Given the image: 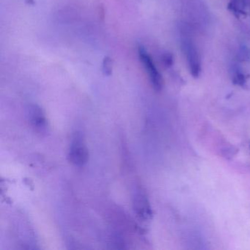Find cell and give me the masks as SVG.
Listing matches in <instances>:
<instances>
[{
	"label": "cell",
	"mask_w": 250,
	"mask_h": 250,
	"mask_svg": "<svg viewBox=\"0 0 250 250\" xmlns=\"http://www.w3.org/2000/svg\"><path fill=\"white\" fill-rule=\"evenodd\" d=\"M138 55L145 69L149 76L152 86L156 91H161L163 87V79L159 70L156 68L153 59L149 55L146 48L142 45L138 46Z\"/></svg>",
	"instance_id": "6da1fadb"
},
{
	"label": "cell",
	"mask_w": 250,
	"mask_h": 250,
	"mask_svg": "<svg viewBox=\"0 0 250 250\" xmlns=\"http://www.w3.org/2000/svg\"><path fill=\"white\" fill-rule=\"evenodd\" d=\"M181 47L187 58L190 74L194 78H197L201 72V60L197 48L192 41L188 39H183Z\"/></svg>",
	"instance_id": "7a4b0ae2"
},
{
	"label": "cell",
	"mask_w": 250,
	"mask_h": 250,
	"mask_svg": "<svg viewBox=\"0 0 250 250\" xmlns=\"http://www.w3.org/2000/svg\"><path fill=\"white\" fill-rule=\"evenodd\" d=\"M68 158L70 162L76 166L82 167L88 161V149L81 136L76 134L70 146Z\"/></svg>",
	"instance_id": "3957f363"
},
{
	"label": "cell",
	"mask_w": 250,
	"mask_h": 250,
	"mask_svg": "<svg viewBox=\"0 0 250 250\" xmlns=\"http://www.w3.org/2000/svg\"><path fill=\"white\" fill-rule=\"evenodd\" d=\"M27 115L33 128L39 132L46 131L47 121L43 109L37 104H30L27 108Z\"/></svg>",
	"instance_id": "277c9868"
},
{
	"label": "cell",
	"mask_w": 250,
	"mask_h": 250,
	"mask_svg": "<svg viewBox=\"0 0 250 250\" xmlns=\"http://www.w3.org/2000/svg\"><path fill=\"white\" fill-rule=\"evenodd\" d=\"M134 208L142 217L148 218L151 215L147 199L143 194H138L134 198Z\"/></svg>",
	"instance_id": "5b68a950"
},
{
	"label": "cell",
	"mask_w": 250,
	"mask_h": 250,
	"mask_svg": "<svg viewBox=\"0 0 250 250\" xmlns=\"http://www.w3.org/2000/svg\"><path fill=\"white\" fill-rule=\"evenodd\" d=\"M249 6V0H230L228 9L236 17L247 14Z\"/></svg>",
	"instance_id": "8992f818"
},
{
	"label": "cell",
	"mask_w": 250,
	"mask_h": 250,
	"mask_svg": "<svg viewBox=\"0 0 250 250\" xmlns=\"http://www.w3.org/2000/svg\"><path fill=\"white\" fill-rule=\"evenodd\" d=\"M231 79L233 84L236 85L244 87L247 84V77L237 64L232 65L231 69Z\"/></svg>",
	"instance_id": "52a82bcc"
},
{
	"label": "cell",
	"mask_w": 250,
	"mask_h": 250,
	"mask_svg": "<svg viewBox=\"0 0 250 250\" xmlns=\"http://www.w3.org/2000/svg\"><path fill=\"white\" fill-rule=\"evenodd\" d=\"M113 60L109 56L104 57L102 62V71L104 75L106 77H110L113 71Z\"/></svg>",
	"instance_id": "ba28073f"
},
{
	"label": "cell",
	"mask_w": 250,
	"mask_h": 250,
	"mask_svg": "<svg viewBox=\"0 0 250 250\" xmlns=\"http://www.w3.org/2000/svg\"><path fill=\"white\" fill-rule=\"evenodd\" d=\"M238 61L239 62H245L250 61V49L247 46H240L238 49V55H237Z\"/></svg>",
	"instance_id": "9c48e42d"
},
{
	"label": "cell",
	"mask_w": 250,
	"mask_h": 250,
	"mask_svg": "<svg viewBox=\"0 0 250 250\" xmlns=\"http://www.w3.org/2000/svg\"><path fill=\"white\" fill-rule=\"evenodd\" d=\"M161 61H162V64L165 68H170L173 64V56L169 52H164L161 56Z\"/></svg>",
	"instance_id": "30bf717a"
}]
</instances>
